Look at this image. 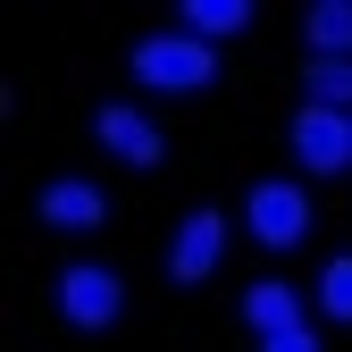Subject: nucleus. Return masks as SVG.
Here are the masks:
<instances>
[{
    "mask_svg": "<svg viewBox=\"0 0 352 352\" xmlns=\"http://www.w3.org/2000/svg\"><path fill=\"white\" fill-rule=\"evenodd\" d=\"M260 352H319V336H311V327H294V336H260Z\"/></svg>",
    "mask_w": 352,
    "mask_h": 352,
    "instance_id": "ddd939ff",
    "label": "nucleus"
},
{
    "mask_svg": "<svg viewBox=\"0 0 352 352\" xmlns=\"http://www.w3.org/2000/svg\"><path fill=\"white\" fill-rule=\"evenodd\" d=\"M311 59H352V0H319L311 9Z\"/></svg>",
    "mask_w": 352,
    "mask_h": 352,
    "instance_id": "9d476101",
    "label": "nucleus"
},
{
    "mask_svg": "<svg viewBox=\"0 0 352 352\" xmlns=\"http://www.w3.org/2000/svg\"><path fill=\"white\" fill-rule=\"evenodd\" d=\"M243 327H252V336H294V327H302V294L277 285V277L252 285V294H243Z\"/></svg>",
    "mask_w": 352,
    "mask_h": 352,
    "instance_id": "6e6552de",
    "label": "nucleus"
},
{
    "mask_svg": "<svg viewBox=\"0 0 352 352\" xmlns=\"http://www.w3.org/2000/svg\"><path fill=\"white\" fill-rule=\"evenodd\" d=\"M294 160L311 168V176H336L352 160V118L344 109H302L294 118Z\"/></svg>",
    "mask_w": 352,
    "mask_h": 352,
    "instance_id": "423d86ee",
    "label": "nucleus"
},
{
    "mask_svg": "<svg viewBox=\"0 0 352 352\" xmlns=\"http://www.w3.org/2000/svg\"><path fill=\"white\" fill-rule=\"evenodd\" d=\"M118 311H126L118 269H101V260H76V269L59 277V319H67V327L101 336V327H118Z\"/></svg>",
    "mask_w": 352,
    "mask_h": 352,
    "instance_id": "f03ea898",
    "label": "nucleus"
},
{
    "mask_svg": "<svg viewBox=\"0 0 352 352\" xmlns=\"http://www.w3.org/2000/svg\"><path fill=\"white\" fill-rule=\"evenodd\" d=\"M218 260H227V218H218V210L176 218V243H168V285H201Z\"/></svg>",
    "mask_w": 352,
    "mask_h": 352,
    "instance_id": "20e7f679",
    "label": "nucleus"
},
{
    "mask_svg": "<svg viewBox=\"0 0 352 352\" xmlns=\"http://www.w3.org/2000/svg\"><path fill=\"white\" fill-rule=\"evenodd\" d=\"M93 135H101V151H118L126 168H160V160H168L160 126H151L143 109H126V101H101V109H93Z\"/></svg>",
    "mask_w": 352,
    "mask_h": 352,
    "instance_id": "39448f33",
    "label": "nucleus"
},
{
    "mask_svg": "<svg viewBox=\"0 0 352 352\" xmlns=\"http://www.w3.org/2000/svg\"><path fill=\"white\" fill-rule=\"evenodd\" d=\"M311 109H344L352 118V59H311Z\"/></svg>",
    "mask_w": 352,
    "mask_h": 352,
    "instance_id": "9b49d317",
    "label": "nucleus"
},
{
    "mask_svg": "<svg viewBox=\"0 0 352 352\" xmlns=\"http://www.w3.org/2000/svg\"><path fill=\"white\" fill-rule=\"evenodd\" d=\"M243 218H252V235L269 243V252H294L302 235H311V193L285 185V176H260L252 201H243Z\"/></svg>",
    "mask_w": 352,
    "mask_h": 352,
    "instance_id": "7ed1b4c3",
    "label": "nucleus"
},
{
    "mask_svg": "<svg viewBox=\"0 0 352 352\" xmlns=\"http://www.w3.org/2000/svg\"><path fill=\"white\" fill-rule=\"evenodd\" d=\"M135 84H151V93H201V84H218V51L193 42L185 25L176 34H143L135 42Z\"/></svg>",
    "mask_w": 352,
    "mask_h": 352,
    "instance_id": "f257e3e1",
    "label": "nucleus"
},
{
    "mask_svg": "<svg viewBox=\"0 0 352 352\" xmlns=\"http://www.w3.org/2000/svg\"><path fill=\"white\" fill-rule=\"evenodd\" d=\"M176 17H185V34H193V42H227V34H243V25H252L243 0H185Z\"/></svg>",
    "mask_w": 352,
    "mask_h": 352,
    "instance_id": "1a4fd4ad",
    "label": "nucleus"
},
{
    "mask_svg": "<svg viewBox=\"0 0 352 352\" xmlns=\"http://www.w3.org/2000/svg\"><path fill=\"white\" fill-rule=\"evenodd\" d=\"M34 218L59 227V235H93L101 218H109V201H101V185H84V176H51L42 201H34Z\"/></svg>",
    "mask_w": 352,
    "mask_h": 352,
    "instance_id": "0eeeda50",
    "label": "nucleus"
},
{
    "mask_svg": "<svg viewBox=\"0 0 352 352\" xmlns=\"http://www.w3.org/2000/svg\"><path fill=\"white\" fill-rule=\"evenodd\" d=\"M319 311H327L336 327H352V252L327 260V277H319Z\"/></svg>",
    "mask_w": 352,
    "mask_h": 352,
    "instance_id": "f8f14e48",
    "label": "nucleus"
}]
</instances>
